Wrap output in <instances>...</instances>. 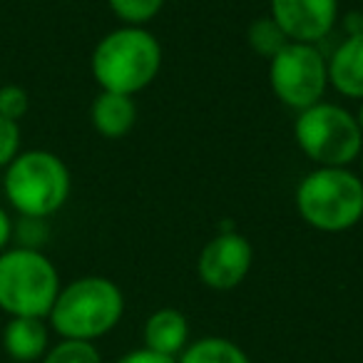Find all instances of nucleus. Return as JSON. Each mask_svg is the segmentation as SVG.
Listing matches in <instances>:
<instances>
[{
	"label": "nucleus",
	"instance_id": "obj_1",
	"mask_svg": "<svg viewBox=\"0 0 363 363\" xmlns=\"http://www.w3.org/2000/svg\"><path fill=\"white\" fill-rule=\"evenodd\" d=\"M125 316V294L107 277H80L60 289L48 326L60 338L100 341L117 328Z\"/></svg>",
	"mask_w": 363,
	"mask_h": 363
},
{
	"label": "nucleus",
	"instance_id": "obj_2",
	"mask_svg": "<svg viewBox=\"0 0 363 363\" xmlns=\"http://www.w3.org/2000/svg\"><path fill=\"white\" fill-rule=\"evenodd\" d=\"M100 90L135 97L147 90L162 70V45L147 28L122 26L100 38L90 57Z\"/></svg>",
	"mask_w": 363,
	"mask_h": 363
},
{
	"label": "nucleus",
	"instance_id": "obj_3",
	"mask_svg": "<svg viewBox=\"0 0 363 363\" xmlns=\"http://www.w3.org/2000/svg\"><path fill=\"white\" fill-rule=\"evenodd\" d=\"M294 204L316 232H348L363 219V177L348 167H316L298 182Z\"/></svg>",
	"mask_w": 363,
	"mask_h": 363
},
{
	"label": "nucleus",
	"instance_id": "obj_4",
	"mask_svg": "<svg viewBox=\"0 0 363 363\" xmlns=\"http://www.w3.org/2000/svg\"><path fill=\"white\" fill-rule=\"evenodd\" d=\"M3 189L21 217L48 219L70 199V169L55 152L28 150L6 167Z\"/></svg>",
	"mask_w": 363,
	"mask_h": 363
},
{
	"label": "nucleus",
	"instance_id": "obj_5",
	"mask_svg": "<svg viewBox=\"0 0 363 363\" xmlns=\"http://www.w3.org/2000/svg\"><path fill=\"white\" fill-rule=\"evenodd\" d=\"M60 289V274L43 252L26 247L0 252V311L11 318H48Z\"/></svg>",
	"mask_w": 363,
	"mask_h": 363
},
{
	"label": "nucleus",
	"instance_id": "obj_6",
	"mask_svg": "<svg viewBox=\"0 0 363 363\" xmlns=\"http://www.w3.org/2000/svg\"><path fill=\"white\" fill-rule=\"evenodd\" d=\"M294 140L316 167H348L363 155L356 115L336 102H316L296 112Z\"/></svg>",
	"mask_w": 363,
	"mask_h": 363
},
{
	"label": "nucleus",
	"instance_id": "obj_7",
	"mask_svg": "<svg viewBox=\"0 0 363 363\" xmlns=\"http://www.w3.org/2000/svg\"><path fill=\"white\" fill-rule=\"evenodd\" d=\"M269 85L277 100L294 112L316 105L328 90L326 55L318 45L286 43V48L269 60Z\"/></svg>",
	"mask_w": 363,
	"mask_h": 363
},
{
	"label": "nucleus",
	"instance_id": "obj_8",
	"mask_svg": "<svg viewBox=\"0 0 363 363\" xmlns=\"http://www.w3.org/2000/svg\"><path fill=\"white\" fill-rule=\"evenodd\" d=\"M254 249L239 232H217L197 257V277L212 291H232L249 277Z\"/></svg>",
	"mask_w": 363,
	"mask_h": 363
},
{
	"label": "nucleus",
	"instance_id": "obj_9",
	"mask_svg": "<svg viewBox=\"0 0 363 363\" xmlns=\"http://www.w3.org/2000/svg\"><path fill=\"white\" fill-rule=\"evenodd\" d=\"M269 16L291 43L318 45L338 23V0H269Z\"/></svg>",
	"mask_w": 363,
	"mask_h": 363
},
{
	"label": "nucleus",
	"instance_id": "obj_10",
	"mask_svg": "<svg viewBox=\"0 0 363 363\" xmlns=\"http://www.w3.org/2000/svg\"><path fill=\"white\" fill-rule=\"evenodd\" d=\"M142 346L162 356L177 358L189 346V318L174 306H162L142 326Z\"/></svg>",
	"mask_w": 363,
	"mask_h": 363
},
{
	"label": "nucleus",
	"instance_id": "obj_11",
	"mask_svg": "<svg viewBox=\"0 0 363 363\" xmlns=\"http://www.w3.org/2000/svg\"><path fill=\"white\" fill-rule=\"evenodd\" d=\"M328 87L348 100H363V33L346 35L326 57Z\"/></svg>",
	"mask_w": 363,
	"mask_h": 363
},
{
	"label": "nucleus",
	"instance_id": "obj_12",
	"mask_svg": "<svg viewBox=\"0 0 363 363\" xmlns=\"http://www.w3.org/2000/svg\"><path fill=\"white\" fill-rule=\"evenodd\" d=\"M50 348V328L48 318L13 316L3 328V351L8 361L40 363Z\"/></svg>",
	"mask_w": 363,
	"mask_h": 363
},
{
	"label": "nucleus",
	"instance_id": "obj_13",
	"mask_svg": "<svg viewBox=\"0 0 363 363\" xmlns=\"http://www.w3.org/2000/svg\"><path fill=\"white\" fill-rule=\"evenodd\" d=\"M90 122L97 135H102L105 140H122L137 125L135 97L100 90V95L92 100Z\"/></svg>",
	"mask_w": 363,
	"mask_h": 363
},
{
	"label": "nucleus",
	"instance_id": "obj_14",
	"mask_svg": "<svg viewBox=\"0 0 363 363\" xmlns=\"http://www.w3.org/2000/svg\"><path fill=\"white\" fill-rule=\"evenodd\" d=\"M177 363H252V358L232 338L204 336L189 341V346L177 356Z\"/></svg>",
	"mask_w": 363,
	"mask_h": 363
},
{
	"label": "nucleus",
	"instance_id": "obj_15",
	"mask_svg": "<svg viewBox=\"0 0 363 363\" xmlns=\"http://www.w3.org/2000/svg\"><path fill=\"white\" fill-rule=\"evenodd\" d=\"M247 43L259 57L272 60L277 52H281L286 48V43H291L286 38V33L279 28V23L272 16L257 18L252 26L247 28Z\"/></svg>",
	"mask_w": 363,
	"mask_h": 363
},
{
	"label": "nucleus",
	"instance_id": "obj_16",
	"mask_svg": "<svg viewBox=\"0 0 363 363\" xmlns=\"http://www.w3.org/2000/svg\"><path fill=\"white\" fill-rule=\"evenodd\" d=\"M107 6L122 26L145 28L162 13L164 0H107Z\"/></svg>",
	"mask_w": 363,
	"mask_h": 363
},
{
	"label": "nucleus",
	"instance_id": "obj_17",
	"mask_svg": "<svg viewBox=\"0 0 363 363\" xmlns=\"http://www.w3.org/2000/svg\"><path fill=\"white\" fill-rule=\"evenodd\" d=\"M40 363H102V353L90 341L60 338L55 346L48 348Z\"/></svg>",
	"mask_w": 363,
	"mask_h": 363
},
{
	"label": "nucleus",
	"instance_id": "obj_18",
	"mask_svg": "<svg viewBox=\"0 0 363 363\" xmlns=\"http://www.w3.org/2000/svg\"><path fill=\"white\" fill-rule=\"evenodd\" d=\"M30 110V95L21 85H3L0 87V117L11 122H21Z\"/></svg>",
	"mask_w": 363,
	"mask_h": 363
},
{
	"label": "nucleus",
	"instance_id": "obj_19",
	"mask_svg": "<svg viewBox=\"0 0 363 363\" xmlns=\"http://www.w3.org/2000/svg\"><path fill=\"white\" fill-rule=\"evenodd\" d=\"M21 155V125L0 117V169Z\"/></svg>",
	"mask_w": 363,
	"mask_h": 363
},
{
	"label": "nucleus",
	"instance_id": "obj_20",
	"mask_svg": "<svg viewBox=\"0 0 363 363\" xmlns=\"http://www.w3.org/2000/svg\"><path fill=\"white\" fill-rule=\"evenodd\" d=\"M13 234L21 237V247L26 249H38L45 244L48 239V227H45V219H35V217H23L21 224L13 229Z\"/></svg>",
	"mask_w": 363,
	"mask_h": 363
},
{
	"label": "nucleus",
	"instance_id": "obj_21",
	"mask_svg": "<svg viewBox=\"0 0 363 363\" xmlns=\"http://www.w3.org/2000/svg\"><path fill=\"white\" fill-rule=\"evenodd\" d=\"M115 363H177V358L162 356V353H155L142 346V348H135V351L125 353V356H120Z\"/></svg>",
	"mask_w": 363,
	"mask_h": 363
},
{
	"label": "nucleus",
	"instance_id": "obj_22",
	"mask_svg": "<svg viewBox=\"0 0 363 363\" xmlns=\"http://www.w3.org/2000/svg\"><path fill=\"white\" fill-rule=\"evenodd\" d=\"M13 229H16V224H13L11 214H8L6 209L0 207V252H6L8 244H11V239H13Z\"/></svg>",
	"mask_w": 363,
	"mask_h": 363
},
{
	"label": "nucleus",
	"instance_id": "obj_23",
	"mask_svg": "<svg viewBox=\"0 0 363 363\" xmlns=\"http://www.w3.org/2000/svg\"><path fill=\"white\" fill-rule=\"evenodd\" d=\"M343 28H346V35H356V33H363V11H353L346 16L343 21Z\"/></svg>",
	"mask_w": 363,
	"mask_h": 363
},
{
	"label": "nucleus",
	"instance_id": "obj_24",
	"mask_svg": "<svg viewBox=\"0 0 363 363\" xmlns=\"http://www.w3.org/2000/svg\"><path fill=\"white\" fill-rule=\"evenodd\" d=\"M356 122H358V127H361V135H363V100H361V105H358V110H356Z\"/></svg>",
	"mask_w": 363,
	"mask_h": 363
},
{
	"label": "nucleus",
	"instance_id": "obj_25",
	"mask_svg": "<svg viewBox=\"0 0 363 363\" xmlns=\"http://www.w3.org/2000/svg\"><path fill=\"white\" fill-rule=\"evenodd\" d=\"M6 363H18V361H6Z\"/></svg>",
	"mask_w": 363,
	"mask_h": 363
},
{
	"label": "nucleus",
	"instance_id": "obj_26",
	"mask_svg": "<svg viewBox=\"0 0 363 363\" xmlns=\"http://www.w3.org/2000/svg\"><path fill=\"white\" fill-rule=\"evenodd\" d=\"M361 157H363V155H361ZM361 167H363V160H361Z\"/></svg>",
	"mask_w": 363,
	"mask_h": 363
}]
</instances>
